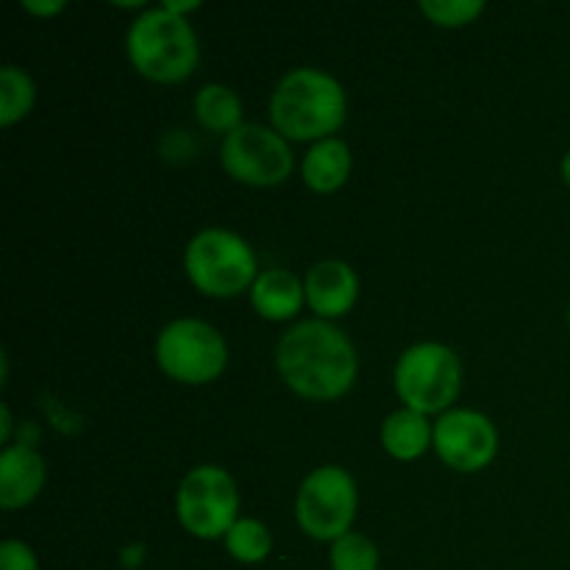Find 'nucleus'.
<instances>
[{"label": "nucleus", "instance_id": "aec40b11", "mask_svg": "<svg viewBox=\"0 0 570 570\" xmlns=\"http://www.w3.org/2000/svg\"><path fill=\"white\" fill-rule=\"evenodd\" d=\"M421 11L438 26H465L484 11L482 0H421Z\"/></svg>", "mask_w": 570, "mask_h": 570}, {"label": "nucleus", "instance_id": "f03ea898", "mask_svg": "<svg viewBox=\"0 0 570 570\" xmlns=\"http://www.w3.org/2000/svg\"><path fill=\"white\" fill-rule=\"evenodd\" d=\"M273 126L289 139H326L345 120L340 81L317 67H298L278 81L271 98Z\"/></svg>", "mask_w": 570, "mask_h": 570}, {"label": "nucleus", "instance_id": "2eb2a0df", "mask_svg": "<svg viewBox=\"0 0 570 570\" xmlns=\"http://www.w3.org/2000/svg\"><path fill=\"white\" fill-rule=\"evenodd\" d=\"M429 440H434V429L429 426L423 412L410 410V406L393 412L382 426V443L395 460H415L429 449Z\"/></svg>", "mask_w": 570, "mask_h": 570}, {"label": "nucleus", "instance_id": "7ed1b4c3", "mask_svg": "<svg viewBox=\"0 0 570 570\" xmlns=\"http://www.w3.org/2000/svg\"><path fill=\"white\" fill-rule=\"evenodd\" d=\"M131 65L154 81H181L195 70L198 39L193 26L181 14H173L165 6L148 9L131 22L126 37Z\"/></svg>", "mask_w": 570, "mask_h": 570}, {"label": "nucleus", "instance_id": "9d476101", "mask_svg": "<svg viewBox=\"0 0 570 570\" xmlns=\"http://www.w3.org/2000/svg\"><path fill=\"white\" fill-rule=\"evenodd\" d=\"M434 449L440 460L456 471H482L495 456L499 434L482 412L451 410L434 423Z\"/></svg>", "mask_w": 570, "mask_h": 570}, {"label": "nucleus", "instance_id": "f257e3e1", "mask_svg": "<svg viewBox=\"0 0 570 570\" xmlns=\"http://www.w3.org/2000/svg\"><path fill=\"white\" fill-rule=\"evenodd\" d=\"M276 365L295 393L332 401L348 393L354 384L356 351L332 323L304 321L278 340Z\"/></svg>", "mask_w": 570, "mask_h": 570}, {"label": "nucleus", "instance_id": "dca6fc26", "mask_svg": "<svg viewBox=\"0 0 570 570\" xmlns=\"http://www.w3.org/2000/svg\"><path fill=\"white\" fill-rule=\"evenodd\" d=\"M195 117L204 122L209 131L232 134L234 128L243 126V104L234 89L226 83H206L195 95Z\"/></svg>", "mask_w": 570, "mask_h": 570}, {"label": "nucleus", "instance_id": "0eeeda50", "mask_svg": "<svg viewBox=\"0 0 570 570\" xmlns=\"http://www.w3.org/2000/svg\"><path fill=\"white\" fill-rule=\"evenodd\" d=\"M176 510L178 521L195 538H223L237 523V484L217 465L193 468L178 484Z\"/></svg>", "mask_w": 570, "mask_h": 570}, {"label": "nucleus", "instance_id": "39448f33", "mask_svg": "<svg viewBox=\"0 0 570 570\" xmlns=\"http://www.w3.org/2000/svg\"><path fill=\"white\" fill-rule=\"evenodd\" d=\"M156 362L178 382L206 384L223 373L228 348L215 326L198 317H178L156 337Z\"/></svg>", "mask_w": 570, "mask_h": 570}, {"label": "nucleus", "instance_id": "412c9836", "mask_svg": "<svg viewBox=\"0 0 570 570\" xmlns=\"http://www.w3.org/2000/svg\"><path fill=\"white\" fill-rule=\"evenodd\" d=\"M0 570H37V557L20 540H6L0 546Z\"/></svg>", "mask_w": 570, "mask_h": 570}, {"label": "nucleus", "instance_id": "6ab92c4d", "mask_svg": "<svg viewBox=\"0 0 570 570\" xmlns=\"http://www.w3.org/2000/svg\"><path fill=\"white\" fill-rule=\"evenodd\" d=\"M332 570H376L379 549L371 538L348 532L332 543Z\"/></svg>", "mask_w": 570, "mask_h": 570}, {"label": "nucleus", "instance_id": "a211bd4d", "mask_svg": "<svg viewBox=\"0 0 570 570\" xmlns=\"http://www.w3.org/2000/svg\"><path fill=\"white\" fill-rule=\"evenodd\" d=\"M33 104V83L31 78L14 65H6L0 70V122L11 126L20 117L28 115Z\"/></svg>", "mask_w": 570, "mask_h": 570}, {"label": "nucleus", "instance_id": "f3484780", "mask_svg": "<svg viewBox=\"0 0 570 570\" xmlns=\"http://www.w3.org/2000/svg\"><path fill=\"white\" fill-rule=\"evenodd\" d=\"M226 549L237 562L254 566L271 554L273 538L265 523L254 521V518H237V523L226 532Z\"/></svg>", "mask_w": 570, "mask_h": 570}, {"label": "nucleus", "instance_id": "f8f14e48", "mask_svg": "<svg viewBox=\"0 0 570 570\" xmlns=\"http://www.w3.org/2000/svg\"><path fill=\"white\" fill-rule=\"evenodd\" d=\"M45 484V460L31 445H9L0 454V504L6 510L28 504L37 499Z\"/></svg>", "mask_w": 570, "mask_h": 570}, {"label": "nucleus", "instance_id": "6e6552de", "mask_svg": "<svg viewBox=\"0 0 570 570\" xmlns=\"http://www.w3.org/2000/svg\"><path fill=\"white\" fill-rule=\"evenodd\" d=\"M298 523L315 540H340L356 515V484L345 468L323 465L298 490Z\"/></svg>", "mask_w": 570, "mask_h": 570}, {"label": "nucleus", "instance_id": "4be33fe9", "mask_svg": "<svg viewBox=\"0 0 570 570\" xmlns=\"http://www.w3.org/2000/svg\"><path fill=\"white\" fill-rule=\"evenodd\" d=\"M26 9L33 11V14H56V11L65 9L61 0H50V3H37V0H26Z\"/></svg>", "mask_w": 570, "mask_h": 570}, {"label": "nucleus", "instance_id": "ddd939ff", "mask_svg": "<svg viewBox=\"0 0 570 570\" xmlns=\"http://www.w3.org/2000/svg\"><path fill=\"white\" fill-rule=\"evenodd\" d=\"M306 289L289 271H265L256 276L254 287H250V301L254 309L267 321H287L295 312L304 306Z\"/></svg>", "mask_w": 570, "mask_h": 570}, {"label": "nucleus", "instance_id": "a878e982", "mask_svg": "<svg viewBox=\"0 0 570 570\" xmlns=\"http://www.w3.org/2000/svg\"><path fill=\"white\" fill-rule=\"evenodd\" d=\"M568 323H570V306H568Z\"/></svg>", "mask_w": 570, "mask_h": 570}, {"label": "nucleus", "instance_id": "9b49d317", "mask_svg": "<svg viewBox=\"0 0 570 570\" xmlns=\"http://www.w3.org/2000/svg\"><path fill=\"white\" fill-rule=\"evenodd\" d=\"M306 301L323 317H340L351 312L360 295V278L343 259H323L306 273Z\"/></svg>", "mask_w": 570, "mask_h": 570}, {"label": "nucleus", "instance_id": "20e7f679", "mask_svg": "<svg viewBox=\"0 0 570 570\" xmlns=\"http://www.w3.org/2000/svg\"><path fill=\"white\" fill-rule=\"evenodd\" d=\"M187 273L195 287L215 298H232L256 282V256L239 234L204 228L187 245Z\"/></svg>", "mask_w": 570, "mask_h": 570}, {"label": "nucleus", "instance_id": "b1692460", "mask_svg": "<svg viewBox=\"0 0 570 570\" xmlns=\"http://www.w3.org/2000/svg\"><path fill=\"white\" fill-rule=\"evenodd\" d=\"M562 178H566V184L570 187V150L562 156Z\"/></svg>", "mask_w": 570, "mask_h": 570}, {"label": "nucleus", "instance_id": "1a4fd4ad", "mask_svg": "<svg viewBox=\"0 0 570 570\" xmlns=\"http://www.w3.org/2000/svg\"><path fill=\"white\" fill-rule=\"evenodd\" d=\"M223 167L237 181L276 187L293 173V150L282 134L256 122H243L223 139Z\"/></svg>", "mask_w": 570, "mask_h": 570}, {"label": "nucleus", "instance_id": "4468645a", "mask_svg": "<svg viewBox=\"0 0 570 570\" xmlns=\"http://www.w3.org/2000/svg\"><path fill=\"white\" fill-rule=\"evenodd\" d=\"M351 173V150L343 139L326 137L312 145L309 154L304 156V181L315 193H332L343 187Z\"/></svg>", "mask_w": 570, "mask_h": 570}, {"label": "nucleus", "instance_id": "423d86ee", "mask_svg": "<svg viewBox=\"0 0 570 570\" xmlns=\"http://www.w3.org/2000/svg\"><path fill=\"white\" fill-rule=\"evenodd\" d=\"M462 367L454 351L443 343H417L401 354L395 365V390L415 412H440L460 393Z\"/></svg>", "mask_w": 570, "mask_h": 570}, {"label": "nucleus", "instance_id": "5701e85b", "mask_svg": "<svg viewBox=\"0 0 570 570\" xmlns=\"http://www.w3.org/2000/svg\"><path fill=\"white\" fill-rule=\"evenodd\" d=\"M195 0H187V3H178V0H167L165 3V9L167 11H173V14H184V11H189V9H195Z\"/></svg>", "mask_w": 570, "mask_h": 570}, {"label": "nucleus", "instance_id": "393cba45", "mask_svg": "<svg viewBox=\"0 0 570 570\" xmlns=\"http://www.w3.org/2000/svg\"><path fill=\"white\" fill-rule=\"evenodd\" d=\"M0 438H9V410L3 406V429H0Z\"/></svg>", "mask_w": 570, "mask_h": 570}]
</instances>
